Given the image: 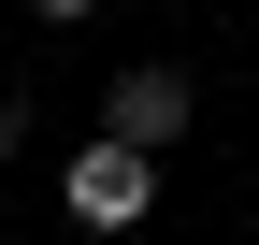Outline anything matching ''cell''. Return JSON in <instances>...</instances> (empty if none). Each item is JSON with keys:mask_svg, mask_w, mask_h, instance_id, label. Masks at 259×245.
Here are the masks:
<instances>
[{"mask_svg": "<svg viewBox=\"0 0 259 245\" xmlns=\"http://www.w3.org/2000/svg\"><path fill=\"white\" fill-rule=\"evenodd\" d=\"M0 173H15V159H0Z\"/></svg>", "mask_w": 259, "mask_h": 245, "instance_id": "4", "label": "cell"}, {"mask_svg": "<svg viewBox=\"0 0 259 245\" xmlns=\"http://www.w3.org/2000/svg\"><path fill=\"white\" fill-rule=\"evenodd\" d=\"M58 202H72V231H144L158 217V144H115V130H87L72 144V173H58Z\"/></svg>", "mask_w": 259, "mask_h": 245, "instance_id": "1", "label": "cell"}, {"mask_svg": "<svg viewBox=\"0 0 259 245\" xmlns=\"http://www.w3.org/2000/svg\"><path fill=\"white\" fill-rule=\"evenodd\" d=\"M29 15H44V29H58V15H101V0H29Z\"/></svg>", "mask_w": 259, "mask_h": 245, "instance_id": "3", "label": "cell"}, {"mask_svg": "<svg viewBox=\"0 0 259 245\" xmlns=\"http://www.w3.org/2000/svg\"><path fill=\"white\" fill-rule=\"evenodd\" d=\"M101 130H115V144H173V130H187V72H173V58L115 72V87H101Z\"/></svg>", "mask_w": 259, "mask_h": 245, "instance_id": "2", "label": "cell"}]
</instances>
